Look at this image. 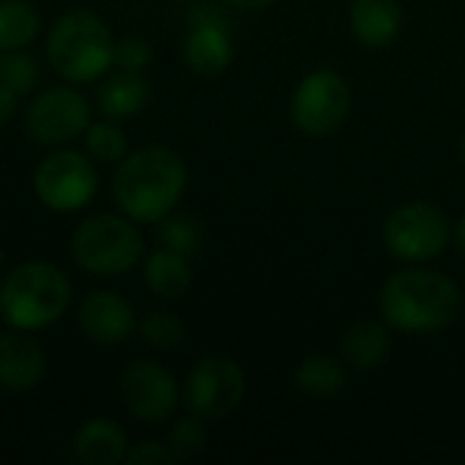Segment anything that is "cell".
<instances>
[{
  "label": "cell",
  "instance_id": "1",
  "mask_svg": "<svg viewBox=\"0 0 465 465\" xmlns=\"http://www.w3.org/2000/svg\"><path fill=\"white\" fill-rule=\"evenodd\" d=\"M460 308V286L450 275L422 264L392 272L379 292L381 322L403 335H436L455 324Z\"/></svg>",
  "mask_w": 465,
  "mask_h": 465
},
{
  "label": "cell",
  "instance_id": "2",
  "mask_svg": "<svg viewBox=\"0 0 465 465\" xmlns=\"http://www.w3.org/2000/svg\"><path fill=\"white\" fill-rule=\"evenodd\" d=\"M188 185L185 161L161 144L128 153L112 174V199L136 223H158L177 210Z\"/></svg>",
  "mask_w": 465,
  "mask_h": 465
},
{
  "label": "cell",
  "instance_id": "3",
  "mask_svg": "<svg viewBox=\"0 0 465 465\" xmlns=\"http://www.w3.org/2000/svg\"><path fill=\"white\" fill-rule=\"evenodd\" d=\"M68 308L71 281L52 262H22L0 281V322L8 330H49L68 313Z\"/></svg>",
  "mask_w": 465,
  "mask_h": 465
},
{
  "label": "cell",
  "instance_id": "4",
  "mask_svg": "<svg viewBox=\"0 0 465 465\" xmlns=\"http://www.w3.org/2000/svg\"><path fill=\"white\" fill-rule=\"evenodd\" d=\"M46 63L68 84H90L112 71L114 35L90 8H74L54 19L46 33Z\"/></svg>",
  "mask_w": 465,
  "mask_h": 465
},
{
  "label": "cell",
  "instance_id": "5",
  "mask_svg": "<svg viewBox=\"0 0 465 465\" xmlns=\"http://www.w3.org/2000/svg\"><path fill=\"white\" fill-rule=\"evenodd\" d=\"M71 259L79 270L98 278L125 275L144 259L139 223L120 210L87 215L71 234Z\"/></svg>",
  "mask_w": 465,
  "mask_h": 465
},
{
  "label": "cell",
  "instance_id": "6",
  "mask_svg": "<svg viewBox=\"0 0 465 465\" xmlns=\"http://www.w3.org/2000/svg\"><path fill=\"white\" fill-rule=\"evenodd\" d=\"M33 193L35 199L57 215H71L84 210L101 185L95 161L76 147H52L49 155L33 169Z\"/></svg>",
  "mask_w": 465,
  "mask_h": 465
},
{
  "label": "cell",
  "instance_id": "7",
  "mask_svg": "<svg viewBox=\"0 0 465 465\" xmlns=\"http://www.w3.org/2000/svg\"><path fill=\"white\" fill-rule=\"evenodd\" d=\"M381 240L390 256L406 264L439 259L452 242V221L433 202H409L392 210L381 226Z\"/></svg>",
  "mask_w": 465,
  "mask_h": 465
},
{
  "label": "cell",
  "instance_id": "8",
  "mask_svg": "<svg viewBox=\"0 0 465 465\" xmlns=\"http://www.w3.org/2000/svg\"><path fill=\"white\" fill-rule=\"evenodd\" d=\"M93 123L90 101L76 90V84H57L41 93H33L25 106V136L41 147H63L84 136Z\"/></svg>",
  "mask_w": 465,
  "mask_h": 465
},
{
  "label": "cell",
  "instance_id": "9",
  "mask_svg": "<svg viewBox=\"0 0 465 465\" xmlns=\"http://www.w3.org/2000/svg\"><path fill=\"white\" fill-rule=\"evenodd\" d=\"M351 112V87L349 82L330 68L308 74L289 104L292 123L300 134L324 139L335 134Z\"/></svg>",
  "mask_w": 465,
  "mask_h": 465
},
{
  "label": "cell",
  "instance_id": "10",
  "mask_svg": "<svg viewBox=\"0 0 465 465\" xmlns=\"http://www.w3.org/2000/svg\"><path fill=\"white\" fill-rule=\"evenodd\" d=\"M245 390V371L232 357L213 354L191 368L183 387V403L199 420L215 422L242 406Z\"/></svg>",
  "mask_w": 465,
  "mask_h": 465
},
{
  "label": "cell",
  "instance_id": "11",
  "mask_svg": "<svg viewBox=\"0 0 465 465\" xmlns=\"http://www.w3.org/2000/svg\"><path fill=\"white\" fill-rule=\"evenodd\" d=\"M117 392L123 409L142 425H163L174 417L183 392L172 371L155 360H134L120 371Z\"/></svg>",
  "mask_w": 465,
  "mask_h": 465
},
{
  "label": "cell",
  "instance_id": "12",
  "mask_svg": "<svg viewBox=\"0 0 465 465\" xmlns=\"http://www.w3.org/2000/svg\"><path fill=\"white\" fill-rule=\"evenodd\" d=\"M234 44L226 19L213 5H199L191 14V30L183 41V60L199 76H218L232 65Z\"/></svg>",
  "mask_w": 465,
  "mask_h": 465
},
{
  "label": "cell",
  "instance_id": "13",
  "mask_svg": "<svg viewBox=\"0 0 465 465\" xmlns=\"http://www.w3.org/2000/svg\"><path fill=\"white\" fill-rule=\"evenodd\" d=\"M136 324L139 319L134 305L117 292L95 289L76 308V327L95 346L125 343L136 332Z\"/></svg>",
  "mask_w": 465,
  "mask_h": 465
},
{
  "label": "cell",
  "instance_id": "14",
  "mask_svg": "<svg viewBox=\"0 0 465 465\" xmlns=\"http://www.w3.org/2000/svg\"><path fill=\"white\" fill-rule=\"evenodd\" d=\"M46 373V351L33 332L8 330L0 335V387L8 392H30Z\"/></svg>",
  "mask_w": 465,
  "mask_h": 465
},
{
  "label": "cell",
  "instance_id": "15",
  "mask_svg": "<svg viewBox=\"0 0 465 465\" xmlns=\"http://www.w3.org/2000/svg\"><path fill=\"white\" fill-rule=\"evenodd\" d=\"M153 101V84L139 71H123L114 68L112 74L101 76V84L95 90V109L101 117L125 123L142 114Z\"/></svg>",
  "mask_w": 465,
  "mask_h": 465
},
{
  "label": "cell",
  "instance_id": "16",
  "mask_svg": "<svg viewBox=\"0 0 465 465\" xmlns=\"http://www.w3.org/2000/svg\"><path fill=\"white\" fill-rule=\"evenodd\" d=\"M403 27L401 0H351L349 30L368 49L390 46Z\"/></svg>",
  "mask_w": 465,
  "mask_h": 465
},
{
  "label": "cell",
  "instance_id": "17",
  "mask_svg": "<svg viewBox=\"0 0 465 465\" xmlns=\"http://www.w3.org/2000/svg\"><path fill=\"white\" fill-rule=\"evenodd\" d=\"M142 281L150 289V294H155L158 300H166V302L183 300L191 292V283H193L191 259L161 245V248L144 253V259H142Z\"/></svg>",
  "mask_w": 465,
  "mask_h": 465
},
{
  "label": "cell",
  "instance_id": "18",
  "mask_svg": "<svg viewBox=\"0 0 465 465\" xmlns=\"http://www.w3.org/2000/svg\"><path fill=\"white\" fill-rule=\"evenodd\" d=\"M71 450L84 465H120L128 455V436L114 420L95 417L74 433Z\"/></svg>",
  "mask_w": 465,
  "mask_h": 465
},
{
  "label": "cell",
  "instance_id": "19",
  "mask_svg": "<svg viewBox=\"0 0 465 465\" xmlns=\"http://www.w3.org/2000/svg\"><path fill=\"white\" fill-rule=\"evenodd\" d=\"M392 357V330L384 322H357L341 338V360L357 371H376Z\"/></svg>",
  "mask_w": 465,
  "mask_h": 465
},
{
  "label": "cell",
  "instance_id": "20",
  "mask_svg": "<svg viewBox=\"0 0 465 465\" xmlns=\"http://www.w3.org/2000/svg\"><path fill=\"white\" fill-rule=\"evenodd\" d=\"M294 384L300 392L316 401H330L341 395L349 384V371L343 360L327 357V354H313L305 357L294 373Z\"/></svg>",
  "mask_w": 465,
  "mask_h": 465
},
{
  "label": "cell",
  "instance_id": "21",
  "mask_svg": "<svg viewBox=\"0 0 465 465\" xmlns=\"http://www.w3.org/2000/svg\"><path fill=\"white\" fill-rule=\"evenodd\" d=\"M41 33V14L30 0H0V52L27 49Z\"/></svg>",
  "mask_w": 465,
  "mask_h": 465
},
{
  "label": "cell",
  "instance_id": "22",
  "mask_svg": "<svg viewBox=\"0 0 465 465\" xmlns=\"http://www.w3.org/2000/svg\"><path fill=\"white\" fill-rule=\"evenodd\" d=\"M84 153L95 161V163H109L117 166L131 150H128V136L123 131V125L117 120L101 117L93 120L84 131Z\"/></svg>",
  "mask_w": 465,
  "mask_h": 465
},
{
  "label": "cell",
  "instance_id": "23",
  "mask_svg": "<svg viewBox=\"0 0 465 465\" xmlns=\"http://www.w3.org/2000/svg\"><path fill=\"white\" fill-rule=\"evenodd\" d=\"M158 242L163 248H172L183 256H196L202 242H204V232H202V223L193 218V215H185V213H169L166 218H161L158 223Z\"/></svg>",
  "mask_w": 465,
  "mask_h": 465
},
{
  "label": "cell",
  "instance_id": "24",
  "mask_svg": "<svg viewBox=\"0 0 465 465\" xmlns=\"http://www.w3.org/2000/svg\"><path fill=\"white\" fill-rule=\"evenodd\" d=\"M136 332L142 335V341L158 351H172L185 341V324L177 313L166 311V308H153L147 311L139 324Z\"/></svg>",
  "mask_w": 465,
  "mask_h": 465
},
{
  "label": "cell",
  "instance_id": "25",
  "mask_svg": "<svg viewBox=\"0 0 465 465\" xmlns=\"http://www.w3.org/2000/svg\"><path fill=\"white\" fill-rule=\"evenodd\" d=\"M207 441H210V436H207L204 420L191 414V417L174 420L163 444L172 455V463H185V460L199 458L207 450Z\"/></svg>",
  "mask_w": 465,
  "mask_h": 465
},
{
  "label": "cell",
  "instance_id": "26",
  "mask_svg": "<svg viewBox=\"0 0 465 465\" xmlns=\"http://www.w3.org/2000/svg\"><path fill=\"white\" fill-rule=\"evenodd\" d=\"M41 82V65L25 49L0 52V84L14 90L19 98L33 95Z\"/></svg>",
  "mask_w": 465,
  "mask_h": 465
},
{
  "label": "cell",
  "instance_id": "27",
  "mask_svg": "<svg viewBox=\"0 0 465 465\" xmlns=\"http://www.w3.org/2000/svg\"><path fill=\"white\" fill-rule=\"evenodd\" d=\"M153 57H155V52H153V44L150 41H144L139 35L114 38V63H112V68L144 74L147 65L153 63Z\"/></svg>",
  "mask_w": 465,
  "mask_h": 465
},
{
  "label": "cell",
  "instance_id": "28",
  "mask_svg": "<svg viewBox=\"0 0 465 465\" xmlns=\"http://www.w3.org/2000/svg\"><path fill=\"white\" fill-rule=\"evenodd\" d=\"M125 463H131V465H166V463H172V455H169L166 444H161V441H139V444L128 447Z\"/></svg>",
  "mask_w": 465,
  "mask_h": 465
},
{
  "label": "cell",
  "instance_id": "29",
  "mask_svg": "<svg viewBox=\"0 0 465 465\" xmlns=\"http://www.w3.org/2000/svg\"><path fill=\"white\" fill-rule=\"evenodd\" d=\"M16 109H19V95L8 90L5 84H0V128L16 117Z\"/></svg>",
  "mask_w": 465,
  "mask_h": 465
},
{
  "label": "cell",
  "instance_id": "30",
  "mask_svg": "<svg viewBox=\"0 0 465 465\" xmlns=\"http://www.w3.org/2000/svg\"><path fill=\"white\" fill-rule=\"evenodd\" d=\"M452 245L460 253V259H465V215H460L458 223H452Z\"/></svg>",
  "mask_w": 465,
  "mask_h": 465
},
{
  "label": "cell",
  "instance_id": "31",
  "mask_svg": "<svg viewBox=\"0 0 465 465\" xmlns=\"http://www.w3.org/2000/svg\"><path fill=\"white\" fill-rule=\"evenodd\" d=\"M232 8H240V11H262V8H267L270 3H275V0H226Z\"/></svg>",
  "mask_w": 465,
  "mask_h": 465
},
{
  "label": "cell",
  "instance_id": "32",
  "mask_svg": "<svg viewBox=\"0 0 465 465\" xmlns=\"http://www.w3.org/2000/svg\"><path fill=\"white\" fill-rule=\"evenodd\" d=\"M460 158H463V166H465V134H463V142H460Z\"/></svg>",
  "mask_w": 465,
  "mask_h": 465
},
{
  "label": "cell",
  "instance_id": "33",
  "mask_svg": "<svg viewBox=\"0 0 465 465\" xmlns=\"http://www.w3.org/2000/svg\"><path fill=\"white\" fill-rule=\"evenodd\" d=\"M0 272H3V248H0Z\"/></svg>",
  "mask_w": 465,
  "mask_h": 465
}]
</instances>
